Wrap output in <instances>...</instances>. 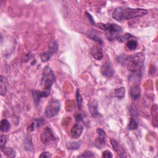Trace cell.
I'll return each mask as SVG.
<instances>
[{
  "label": "cell",
  "instance_id": "obj_9",
  "mask_svg": "<svg viewBox=\"0 0 158 158\" xmlns=\"http://www.w3.org/2000/svg\"><path fill=\"white\" fill-rule=\"evenodd\" d=\"M91 55L96 60L100 61L103 57V51L100 46L95 45L91 49Z\"/></svg>",
  "mask_w": 158,
  "mask_h": 158
},
{
  "label": "cell",
  "instance_id": "obj_23",
  "mask_svg": "<svg viewBox=\"0 0 158 158\" xmlns=\"http://www.w3.org/2000/svg\"><path fill=\"white\" fill-rule=\"evenodd\" d=\"M126 46L129 50L134 51L136 49L138 43L136 40H129V42L127 43Z\"/></svg>",
  "mask_w": 158,
  "mask_h": 158
},
{
  "label": "cell",
  "instance_id": "obj_25",
  "mask_svg": "<svg viewBox=\"0 0 158 158\" xmlns=\"http://www.w3.org/2000/svg\"><path fill=\"white\" fill-rule=\"evenodd\" d=\"M52 55V54L49 51L43 52V53H42V55H41L42 61L43 62H46L48 61L51 59Z\"/></svg>",
  "mask_w": 158,
  "mask_h": 158
},
{
  "label": "cell",
  "instance_id": "obj_2",
  "mask_svg": "<svg viewBox=\"0 0 158 158\" xmlns=\"http://www.w3.org/2000/svg\"><path fill=\"white\" fill-rule=\"evenodd\" d=\"M145 56L141 52H138L132 56H130L126 59V64L129 70L137 73L140 72L144 65Z\"/></svg>",
  "mask_w": 158,
  "mask_h": 158
},
{
  "label": "cell",
  "instance_id": "obj_12",
  "mask_svg": "<svg viewBox=\"0 0 158 158\" xmlns=\"http://www.w3.org/2000/svg\"><path fill=\"white\" fill-rule=\"evenodd\" d=\"M8 82L5 77L1 75V82H0V94L1 96H5L8 90Z\"/></svg>",
  "mask_w": 158,
  "mask_h": 158
},
{
  "label": "cell",
  "instance_id": "obj_27",
  "mask_svg": "<svg viewBox=\"0 0 158 158\" xmlns=\"http://www.w3.org/2000/svg\"><path fill=\"white\" fill-rule=\"evenodd\" d=\"M77 106L79 109H81L82 107V102H83V99L80 94V92L79 90H77Z\"/></svg>",
  "mask_w": 158,
  "mask_h": 158
},
{
  "label": "cell",
  "instance_id": "obj_4",
  "mask_svg": "<svg viewBox=\"0 0 158 158\" xmlns=\"http://www.w3.org/2000/svg\"><path fill=\"white\" fill-rule=\"evenodd\" d=\"M98 27L102 30L106 32V37L109 40L117 38V34L122 30V28L116 24H98Z\"/></svg>",
  "mask_w": 158,
  "mask_h": 158
},
{
  "label": "cell",
  "instance_id": "obj_33",
  "mask_svg": "<svg viewBox=\"0 0 158 158\" xmlns=\"http://www.w3.org/2000/svg\"><path fill=\"white\" fill-rule=\"evenodd\" d=\"M86 14H87L88 18L89 19L91 24H93V25H95V21H94V19L93 18V17H92L91 15L90 14V13H88V12H86Z\"/></svg>",
  "mask_w": 158,
  "mask_h": 158
},
{
  "label": "cell",
  "instance_id": "obj_15",
  "mask_svg": "<svg viewBox=\"0 0 158 158\" xmlns=\"http://www.w3.org/2000/svg\"><path fill=\"white\" fill-rule=\"evenodd\" d=\"M2 152L8 157H14L16 155V152L14 148L11 147H4L1 149Z\"/></svg>",
  "mask_w": 158,
  "mask_h": 158
},
{
  "label": "cell",
  "instance_id": "obj_19",
  "mask_svg": "<svg viewBox=\"0 0 158 158\" xmlns=\"http://www.w3.org/2000/svg\"><path fill=\"white\" fill-rule=\"evenodd\" d=\"M138 127V124L137 121L135 120V117L131 115V117L130 119L129 123L128 124V129L130 130H133L137 129Z\"/></svg>",
  "mask_w": 158,
  "mask_h": 158
},
{
  "label": "cell",
  "instance_id": "obj_31",
  "mask_svg": "<svg viewBox=\"0 0 158 158\" xmlns=\"http://www.w3.org/2000/svg\"><path fill=\"white\" fill-rule=\"evenodd\" d=\"M102 157H106V158H111V157H113V154H112V153H111V151L106 150V151H104L103 153Z\"/></svg>",
  "mask_w": 158,
  "mask_h": 158
},
{
  "label": "cell",
  "instance_id": "obj_7",
  "mask_svg": "<svg viewBox=\"0 0 158 158\" xmlns=\"http://www.w3.org/2000/svg\"><path fill=\"white\" fill-rule=\"evenodd\" d=\"M96 133L98 136L95 140V145L98 149H101L106 144V134L105 131L101 128L96 129Z\"/></svg>",
  "mask_w": 158,
  "mask_h": 158
},
{
  "label": "cell",
  "instance_id": "obj_24",
  "mask_svg": "<svg viewBox=\"0 0 158 158\" xmlns=\"http://www.w3.org/2000/svg\"><path fill=\"white\" fill-rule=\"evenodd\" d=\"M88 106H89V110L92 116H93V117H96L97 115H98V113L97 111V104H95L94 103H90Z\"/></svg>",
  "mask_w": 158,
  "mask_h": 158
},
{
  "label": "cell",
  "instance_id": "obj_5",
  "mask_svg": "<svg viewBox=\"0 0 158 158\" xmlns=\"http://www.w3.org/2000/svg\"><path fill=\"white\" fill-rule=\"evenodd\" d=\"M61 109V104L56 99H52L49 102L46 107L45 116L47 118H52L55 117L59 113Z\"/></svg>",
  "mask_w": 158,
  "mask_h": 158
},
{
  "label": "cell",
  "instance_id": "obj_14",
  "mask_svg": "<svg viewBox=\"0 0 158 158\" xmlns=\"http://www.w3.org/2000/svg\"><path fill=\"white\" fill-rule=\"evenodd\" d=\"M44 122H45V120L43 119L40 118V119H35L34 121V122H32L30 126L28 127V131H29V132H30V131H34L35 129V127H40L41 126H42L44 124Z\"/></svg>",
  "mask_w": 158,
  "mask_h": 158
},
{
  "label": "cell",
  "instance_id": "obj_11",
  "mask_svg": "<svg viewBox=\"0 0 158 158\" xmlns=\"http://www.w3.org/2000/svg\"><path fill=\"white\" fill-rule=\"evenodd\" d=\"M111 145L113 147V149L117 152V153L119 154V157H124L126 152H125V150L124 148L121 145V144L117 142L115 140H111Z\"/></svg>",
  "mask_w": 158,
  "mask_h": 158
},
{
  "label": "cell",
  "instance_id": "obj_3",
  "mask_svg": "<svg viewBox=\"0 0 158 158\" xmlns=\"http://www.w3.org/2000/svg\"><path fill=\"white\" fill-rule=\"evenodd\" d=\"M55 81L53 72L49 66H46L43 70L41 85L43 90H50L52 84Z\"/></svg>",
  "mask_w": 158,
  "mask_h": 158
},
{
  "label": "cell",
  "instance_id": "obj_30",
  "mask_svg": "<svg viewBox=\"0 0 158 158\" xmlns=\"http://www.w3.org/2000/svg\"><path fill=\"white\" fill-rule=\"evenodd\" d=\"M79 157H95V155L93 154V153L91 152L90 151H87L84 152L82 154L78 156Z\"/></svg>",
  "mask_w": 158,
  "mask_h": 158
},
{
  "label": "cell",
  "instance_id": "obj_20",
  "mask_svg": "<svg viewBox=\"0 0 158 158\" xmlns=\"http://www.w3.org/2000/svg\"><path fill=\"white\" fill-rule=\"evenodd\" d=\"M57 50H58L57 43L56 42V40H52L49 45L48 51L51 52L52 54H53L57 51Z\"/></svg>",
  "mask_w": 158,
  "mask_h": 158
},
{
  "label": "cell",
  "instance_id": "obj_32",
  "mask_svg": "<svg viewBox=\"0 0 158 158\" xmlns=\"http://www.w3.org/2000/svg\"><path fill=\"white\" fill-rule=\"evenodd\" d=\"M40 157H51V155L48 152H43L41 155H40Z\"/></svg>",
  "mask_w": 158,
  "mask_h": 158
},
{
  "label": "cell",
  "instance_id": "obj_17",
  "mask_svg": "<svg viewBox=\"0 0 158 158\" xmlns=\"http://www.w3.org/2000/svg\"><path fill=\"white\" fill-rule=\"evenodd\" d=\"M10 129V123L7 119H3L1 121V126H0V130L2 132L6 133Z\"/></svg>",
  "mask_w": 158,
  "mask_h": 158
},
{
  "label": "cell",
  "instance_id": "obj_10",
  "mask_svg": "<svg viewBox=\"0 0 158 158\" xmlns=\"http://www.w3.org/2000/svg\"><path fill=\"white\" fill-rule=\"evenodd\" d=\"M82 131H83V127L80 124H79L78 123L75 124L73 126V127L72 128L70 131V135L72 138H74V139L78 138L81 136Z\"/></svg>",
  "mask_w": 158,
  "mask_h": 158
},
{
  "label": "cell",
  "instance_id": "obj_18",
  "mask_svg": "<svg viewBox=\"0 0 158 158\" xmlns=\"http://www.w3.org/2000/svg\"><path fill=\"white\" fill-rule=\"evenodd\" d=\"M32 96L34 100V103L37 106V105L39 104L40 101V99L43 97L42 94V91L34 90L32 92Z\"/></svg>",
  "mask_w": 158,
  "mask_h": 158
},
{
  "label": "cell",
  "instance_id": "obj_1",
  "mask_svg": "<svg viewBox=\"0 0 158 158\" xmlns=\"http://www.w3.org/2000/svg\"><path fill=\"white\" fill-rule=\"evenodd\" d=\"M148 11L141 8H130L127 7H118L113 14V17L118 22H122L131 19L140 17L147 15Z\"/></svg>",
  "mask_w": 158,
  "mask_h": 158
},
{
  "label": "cell",
  "instance_id": "obj_13",
  "mask_svg": "<svg viewBox=\"0 0 158 158\" xmlns=\"http://www.w3.org/2000/svg\"><path fill=\"white\" fill-rule=\"evenodd\" d=\"M141 89L140 86L136 85L130 90V96L134 100H137L140 97Z\"/></svg>",
  "mask_w": 158,
  "mask_h": 158
},
{
  "label": "cell",
  "instance_id": "obj_8",
  "mask_svg": "<svg viewBox=\"0 0 158 158\" xmlns=\"http://www.w3.org/2000/svg\"><path fill=\"white\" fill-rule=\"evenodd\" d=\"M114 72V67L111 61H106L103 64L101 67V73L106 77H111Z\"/></svg>",
  "mask_w": 158,
  "mask_h": 158
},
{
  "label": "cell",
  "instance_id": "obj_29",
  "mask_svg": "<svg viewBox=\"0 0 158 158\" xmlns=\"http://www.w3.org/2000/svg\"><path fill=\"white\" fill-rule=\"evenodd\" d=\"M89 37L93 40H95V42H96L97 43H99V45H103V40H101V38L100 37H98L95 34H90L89 35Z\"/></svg>",
  "mask_w": 158,
  "mask_h": 158
},
{
  "label": "cell",
  "instance_id": "obj_26",
  "mask_svg": "<svg viewBox=\"0 0 158 158\" xmlns=\"http://www.w3.org/2000/svg\"><path fill=\"white\" fill-rule=\"evenodd\" d=\"M68 149L72 150H76L78 149L80 147V143L78 141H73L70 142L67 145Z\"/></svg>",
  "mask_w": 158,
  "mask_h": 158
},
{
  "label": "cell",
  "instance_id": "obj_21",
  "mask_svg": "<svg viewBox=\"0 0 158 158\" xmlns=\"http://www.w3.org/2000/svg\"><path fill=\"white\" fill-rule=\"evenodd\" d=\"M125 92L126 91L124 87L117 88L114 91V96L119 99H122L125 96Z\"/></svg>",
  "mask_w": 158,
  "mask_h": 158
},
{
  "label": "cell",
  "instance_id": "obj_22",
  "mask_svg": "<svg viewBox=\"0 0 158 158\" xmlns=\"http://www.w3.org/2000/svg\"><path fill=\"white\" fill-rule=\"evenodd\" d=\"M135 38L133 35H131V34H124L123 35H121V36H119L117 37V40L121 42V43H124L127 40H131V38Z\"/></svg>",
  "mask_w": 158,
  "mask_h": 158
},
{
  "label": "cell",
  "instance_id": "obj_16",
  "mask_svg": "<svg viewBox=\"0 0 158 158\" xmlns=\"http://www.w3.org/2000/svg\"><path fill=\"white\" fill-rule=\"evenodd\" d=\"M151 116L153 118V124L154 126L157 127V104H154L151 108Z\"/></svg>",
  "mask_w": 158,
  "mask_h": 158
},
{
  "label": "cell",
  "instance_id": "obj_28",
  "mask_svg": "<svg viewBox=\"0 0 158 158\" xmlns=\"http://www.w3.org/2000/svg\"><path fill=\"white\" fill-rule=\"evenodd\" d=\"M7 136H6L4 135H1V136H0V148H1V149L4 148L5 147L6 143L7 142Z\"/></svg>",
  "mask_w": 158,
  "mask_h": 158
},
{
  "label": "cell",
  "instance_id": "obj_6",
  "mask_svg": "<svg viewBox=\"0 0 158 158\" xmlns=\"http://www.w3.org/2000/svg\"><path fill=\"white\" fill-rule=\"evenodd\" d=\"M40 138L42 142L47 145H50L56 141V137L53 131L50 127L45 129L41 135Z\"/></svg>",
  "mask_w": 158,
  "mask_h": 158
}]
</instances>
